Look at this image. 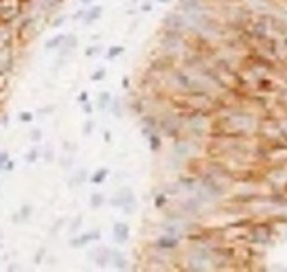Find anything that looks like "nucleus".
Listing matches in <instances>:
<instances>
[{
  "instance_id": "2eb2a0df",
  "label": "nucleus",
  "mask_w": 287,
  "mask_h": 272,
  "mask_svg": "<svg viewBox=\"0 0 287 272\" xmlns=\"http://www.w3.org/2000/svg\"><path fill=\"white\" fill-rule=\"evenodd\" d=\"M99 50H100V47H99V45H95V47H89V48H87V52H85V55H94V53H99Z\"/></svg>"
},
{
  "instance_id": "4be33fe9",
  "label": "nucleus",
  "mask_w": 287,
  "mask_h": 272,
  "mask_svg": "<svg viewBox=\"0 0 287 272\" xmlns=\"http://www.w3.org/2000/svg\"><path fill=\"white\" fill-rule=\"evenodd\" d=\"M80 3H82V5H90L92 0H80Z\"/></svg>"
},
{
  "instance_id": "f257e3e1",
  "label": "nucleus",
  "mask_w": 287,
  "mask_h": 272,
  "mask_svg": "<svg viewBox=\"0 0 287 272\" xmlns=\"http://www.w3.org/2000/svg\"><path fill=\"white\" fill-rule=\"evenodd\" d=\"M114 239L119 244H124L129 239V225L127 224H115L114 225Z\"/></svg>"
},
{
  "instance_id": "0eeeda50",
  "label": "nucleus",
  "mask_w": 287,
  "mask_h": 272,
  "mask_svg": "<svg viewBox=\"0 0 287 272\" xmlns=\"http://www.w3.org/2000/svg\"><path fill=\"white\" fill-rule=\"evenodd\" d=\"M107 174H109V171H107V169H100V171L97 172L94 177H92V182H94V184H100V182H104V179L107 177Z\"/></svg>"
},
{
  "instance_id": "412c9836",
  "label": "nucleus",
  "mask_w": 287,
  "mask_h": 272,
  "mask_svg": "<svg viewBox=\"0 0 287 272\" xmlns=\"http://www.w3.org/2000/svg\"><path fill=\"white\" fill-rule=\"evenodd\" d=\"M84 110H85V112H90V110H92V107L87 104V102H85V105H84Z\"/></svg>"
},
{
  "instance_id": "20e7f679",
  "label": "nucleus",
  "mask_w": 287,
  "mask_h": 272,
  "mask_svg": "<svg viewBox=\"0 0 287 272\" xmlns=\"http://www.w3.org/2000/svg\"><path fill=\"white\" fill-rule=\"evenodd\" d=\"M99 235H100V232H99V230H95V232H89V234L80 235V239H79V240H72V245H84V244H87V242H90V240H94V239H99Z\"/></svg>"
},
{
  "instance_id": "9b49d317",
  "label": "nucleus",
  "mask_w": 287,
  "mask_h": 272,
  "mask_svg": "<svg viewBox=\"0 0 287 272\" xmlns=\"http://www.w3.org/2000/svg\"><path fill=\"white\" fill-rule=\"evenodd\" d=\"M140 10H142V12H150V10H152V2H150V0H145V2L142 3V7H140Z\"/></svg>"
},
{
  "instance_id": "ddd939ff",
  "label": "nucleus",
  "mask_w": 287,
  "mask_h": 272,
  "mask_svg": "<svg viewBox=\"0 0 287 272\" xmlns=\"http://www.w3.org/2000/svg\"><path fill=\"white\" fill-rule=\"evenodd\" d=\"M109 100H110L109 94H102L100 95V107H105L107 104H109Z\"/></svg>"
},
{
  "instance_id": "6e6552de",
  "label": "nucleus",
  "mask_w": 287,
  "mask_h": 272,
  "mask_svg": "<svg viewBox=\"0 0 287 272\" xmlns=\"http://www.w3.org/2000/svg\"><path fill=\"white\" fill-rule=\"evenodd\" d=\"M102 204H104V197L100 195V194H94L90 199V205L92 207H100Z\"/></svg>"
},
{
  "instance_id": "f8f14e48",
  "label": "nucleus",
  "mask_w": 287,
  "mask_h": 272,
  "mask_svg": "<svg viewBox=\"0 0 287 272\" xmlns=\"http://www.w3.org/2000/svg\"><path fill=\"white\" fill-rule=\"evenodd\" d=\"M7 162H8V154L7 152H2V154H0V167L3 169V166H5Z\"/></svg>"
},
{
  "instance_id": "f3484780",
  "label": "nucleus",
  "mask_w": 287,
  "mask_h": 272,
  "mask_svg": "<svg viewBox=\"0 0 287 272\" xmlns=\"http://www.w3.org/2000/svg\"><path fill=\"white\" fill-rule=\"evenodd\" d=\"M40 137H42V134L38 132V130H33V132H32V139L33 140H40Z\"/></svg>"
},
{
  "instance_id": "4468645a",
  "label": "nucleus",
  "mask_w": 287,
  "mask_h": 272,
  "mask_svg": "<svg viewBox=\"0 0 287 272\" xmlns=\"http://www.w3.org/2000/svg\"><path fill=\"white\" fill-rule=\"evenodd\" d=\"M20 120H22V122H30V120H32V114L30 112H22L20 114Z\"/></svg>"
},
{
  "instance_id": "423d86ee",
  "label": "nucleus",
  "mask_w": 287,
  "mask_h": 272,
  "mask_svg": "<svg viewBox=\"0 0 287 272\" xmlns=\"http://www.w3.org/2000/svg\"><path fill=\"white\" fill-rule=\"evenodd\" d=\"M122 53H124V47H120V45H114V47H110V48H109V52H107V59H115V57L122 55Z\"/></svg>"
},
{
  "instance_id": "f03ea898",
  "label": "nucleus",
  "mask_w": 287,
  "mask_h": 272,
  "mask_svg": "<svg viewBox=\"0 0 287 272\" xmlns=\"http://www.w3.org/2000/svg\"><path fill=\"white\" fill-rule=\"evenodd\" d=\"M100 15H102V7H99V5H95V7H90V8H87L85 10V15H84V23L85 25H90V23H94L97 18H100Z\"/></svg>"
},
{
  "instance_id": "1a4fd4ad",
  "label": "nucleus",
  "mask_w": 287,
  "mask_h": 272,
  "mask_svg": "<svg viewBox=\"0 0 287 272\" xmlns=\"http://www.w3.org/2000/svg\"><path fill=\"white\" fill-rule=\"evenodd\" d=\"M67 20V15H59V17H55L52 20V27L53 28H57V27H60V25H64V22Z\"/></svg>"
},
{
  "instance_id": "7ed1b4c3",
  "label": "nucleus",
  "mask_w": 287,
  "mask_h": 272,
  "mask_svg": "<svg viewBox=\"0 0 287 272\" xmlns=\"http://www.w3.org/2000/svg\"><path fill=\"white\" fill-rule=\"evenodd\" d=\"M64 40H65V35H64V33H59V35L52 37L50 40H47V42H45V48H47V50H53V48H59V47H62Z\"/></svg>"
},
{
  "instance_id": "6ab92c4d",
  "label": "nucleus",
  "mask_w": 287,
  "mask_h": 272,
  "mask_svg": "<svg viewBox=\"0 0 287 272\" xmlns=\"http://www.w3.org/2000/svg\"><path fill=\"white\" fill-rule=\"evenodd\" d=\"M90 129H92V122H89V124L85 125V134H89V132H90Z\"/></svg>"
},
{
  "instance_id": "5701e85b",
  "label": "nucleus",
  "mask_w": 287,
  "mask_h": 272,
  "mask_svg": "<svg viewBox=\"0 0 287 272\" xmlns=\"http://www.w3.org/2000/svg\"><path fill=\"white\" fill-rule=\"evenodd\" d=\"M155 2H159V3H164V5H165V3H170V2H172V0H155Z\"/></svg>"
},
{
  "instance_id": "9d476101",
  "label": "nucleus",
  "mask_w": 287,
  "mask_h": 272,
  "mask_svg": "<svg viewBox=\"0 0 287 272\" xmlns=\"http://www.w3.org/2000/svg\"><path fill=\"white\" fill-rule=\"evenodd\" d=\"M104 75H105V69H100V70H97L94 75H92V80H102L104 79Z\"/></svg>"
},
{
  "instance_id": "39448f33",
  "label": "nucleus",
  "mask_w": 287,
  "mask_h": 272,
  "mask_svg": "<svg viewBox=\"0 0 287 272\" xmlns=\"http://www.w3.org/2000/svg\"><path fill=\"white\" fill-rule=\"evenodd\" d=\"M77 43H79V40H77L75 35H65V40H64V43H62V47H64L65 52H70V50H74V48L77 47Z\"/></svg>"
},
{
  "instance_id": "aec40b11",
  "label": "nucleus",
  "mask_w": 287,
  "mask_h": 272,
  "mask_svg": "<svg viewBox=\"0 0 287 272\" xmlns=\"http://www.w3.org/2000/svg\"><path fill=\"white\" fill-rule=\"evenodd\" d=\"M79 100H80V102H85V100H87V94H85V92L79 97Z\"/></svg>"
},
{
  "instance_id": "dca6fc26",
  "label": "nucleus",
  "mask_w": 287,
  "mask_h": 272,
  "mask_svg": "<svg viewBox=\"0 0 287 272\" xmlns=\"http://www.w3.org/2000/svg\"><path fill=\"white\" fill-rule=\"evenodd\" d=\"M37 154H38L37 150H32L30 154H27V162H33V160L37 159Z\"/></svg>"
},
{
  "instance_id": "a211bd4d",
  "label": "nucleus",
  "mask_w": 287,
  "mask_h": 272,
  "mask_svg": "<svg viewBox=\"0 0 287 272\" xmlns=\"http://www.w3.org/2000/svg\"><path fill=\"white\" fill-rule=\"evenodd\" d=\"M22 215H23V219H25L27 215H30V207H23V210H22Z\"/></svg>"
}]
</instances>
